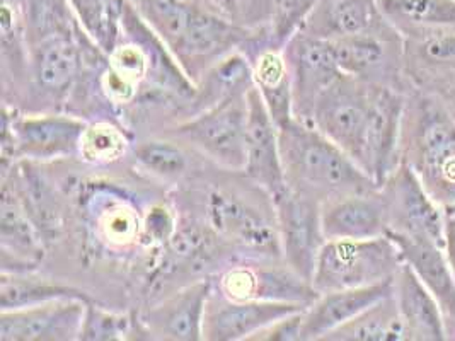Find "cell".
I'll return each instance as SVG.
<instances>
[{
  "instance_id": "obj_1",
  "label": "cell",
  "mask_w": 455,
  "mask_h": 341,
  "mask_svg": "<svg viewBox=\"0 0 455 341\" xmlns=\"http://www.w3.org/2000/svg\"><path fill=\"white\" fill-rule=\"evenodd\" d=\"M132 4L195 85L212 65L239 50L256 31L235 21L219 0H137Z\"/></svg>"
},
{
  "instance_id": "obj_2",
  "label": "cell",
  "mask_w": 455,
  "mask_h": 341,
  "mask_svg": "<svg viewBox=\"0 0 455 341\" xmlns=\"http://www.w3.org/2000/svg\"><path fill=\"white\" fill-rule=\"evenodd\" d=\"M278 135L287 186L321 205L348 193L379 186L345 150L312 123L291 118L278 127Z\"/></svg>"
},
{
  "instance_id": "obj_3",
  "label": "cell",
  "mask_w": 455,
  "mask_h": 341,
  "mask_svg": "<svg viewBox=\"0 0 455 341\" xmlns=\"http://www.w3.org/2000/svg\"><path fill=\"white\" fill-rule=\"evenodd\" d=\"M406 164L438 205L455 207V120L432 94L410 91L401 130Z\"/></svg>"
},
{
  "instance_id": "obj_4",
  "label": "cell",
  "mask_w": 455,
  "mask_h": 341,
  "mask_svg": "<svg viewBox=\"0 0 455 341\" xmlns=\"http://www.w3.org/2000/svg\"><path fill=\"white\" fill-rule=\"evenodd\" d=\"M89 122L83 116L38 111L22 113L4 105L2 116V164L53 163L81 157Z\"/></svg>"
},
{
  "instance_id": "obj_5",
  "label": "cell",
  "mask_w": 455,
  "mask_h": 341,
  "mask_svg": "<svg viewBox=\"0 0 455 341\" xmlns=\"http://www.w3.org/2000/svg\"><path fill=\"white\" fill-rule=\"evenodd\" d=\"M403 258L389 235L372 239H326L312 274L317 294L371 287L393 280Z\"/></svg>"
},
{
  "instance_id": "obj_6",
  "label": "cell",
  "mask_w": 455,
  "mask_h": 341,
  "mask_svg": "<svg viewBox=\"0 0 455 341\" xmlns=\"http://www.w3.org/2000/svg\"><path fill=\"white\" fill-rule=\"evenodd\" d=\"M375 84L339 75L319 98L311 123L365 170L373 120ZM367 172V170H365Z\"/></svg>"
},
{
  "instance_id": "obj_7",
  "label": "cell",
  "mask_w": 455,
  "mask_h": 341,
  "mask_svg": "<svg viewBox=\"0 0 455 341\" xmlns=\"http://www.w3.org/2000/svg\"><path fill=\"white\" fill-rule=\"evenodd\" d=\"M248 92L234 94L188 116L185 122L171 130L169 135L187 142L217 166L232 172H243L246 164Z\"/></svg>"
},
{
  "instance_id": "obj_8",
  "label": "cell",
  "mask_w": 455,
  "mask_h": 341,
  "mask_svg": "<svg viewBox=\"0 0 455 341\" xmlns=\"http://www.w3.org/2000/svg\"><path fill=\"white\" fill-rule=\"evenodd\" d=\"M91 40L83 29L59 33L29 43L26 92L43 103V111H55L68 101L84 74L83 48ZM92 43V42H91Z\"/></svg>"
},
{
  "instance_id": "obj_9",
  "label": "cell",
  "mask_w": 455,
  "mask_h": 341,
  "mask_svg": "<svg viewBox=\"0 0 455 341\" xmlns=\"http://www.w3.org/2000/svg\"><path fill=\"white\" fill-rule=\"evenodd\" d=\"M331 43L345 75L404 94L411 91L404 74V38L386 20L369 31Z\"/></svg>"
},
{
  "instance_id": "obj_10",
  "label": "cell",
  "mask_w": 455,
  "mask_h": 341,
  "mask_svg": "<svg viewBox=\"0 0 455 341\" xmlns=\"http://www.w3.org/2000/svg\"><path fill=\"white\" fill-rule=\"evenodd\" d=\"M271 202L282 261L297 275L312 283L317 256L326 242L321 222V203L289 186L271 196Z\"/></svg>"
},
{
  "instance_id": "obj_11",
  "label": "cell",
  "mask_w": 455,
  "mask_h": 341,
  "mask_svg": "<svg viewBox=\"0 0 455 341\" xmlns=\"http://www.w3.org/2000/svg\"><path fill=\"white\" fill-rule=\"evenodd\" d=\"M393 234L445 244V209L438 205L406 164H399L380 185Z\"/></svg>"
},
{
  "instance_id": "obj_12",
  "label": "cell",
  "mask_w": 455,
  "mask_h": 341,
  "mask_svg": "<svg viewBox=\"0 0 455 341\" xmlns=\"http://www.w3.org/2000/svg\"><path fill=\"white\" fill-rule=\"evenodd\" d=\"M207 218L210 229L232 246L254 255L282 258L275 209L263 212L237 193L213 190L208 193Z\"/></svg>"
},
{
  "instance_id": "obj_13",
  "label": "cell",
  "mask_w": 455,
  "mask_h": 341,
  "mask_svg": "<svg viewBox=\"0 0 455 341\" xmlns=\"http://www.w3.org/2000/svg\"><path fill=\"white\" fill-rule=\"evenodd\" d=\"M283 57L289 67L293 118L311 123L315 103L343 75L332 43L300 29L285 43Z\"/></svg>"
},
{
  "instance_id": "obj_14",
  "label": "cell",
  "mask_w": 455,
  "mask_h": 341,
  "mask_svg": "<svg viewBox=\"0 0 455 341\" xmlns=\"http://www.w3.org/2000/svg\"><path fill=\"white\" fill-rule=\"evenodd\" d=\"M212 282L219 294L234 300H275L311 305L319 296L311 282L297 275L285 263L283 266L251 261L232 263Z\"/></svg>"
},
{
  "instance_id": "obj_15",
  "label": "cell",
  "mask_w": 455,
  "mask_h": 341,
  "mask_svg": "<svg viewBox=\"0 0 455 341\" xmlns=\"http://www.w3.org/2000/svg\"><path fill=\"white\" fill-rule=\"evenodd\" d=\"M212 289V277L200 278L154 300L139 316L147 340H205V314Z\"/></svg>"
},
{
  "instance_id": "obj_16",
  "label": "cell",
  "mask_w": 455,
  "mask_h": 341,
  "mask_svg": "<svg viewBox=\"0 0 455 341\" xmlns=\"http://www.w3.org/2000/svg\"><path fill=\"white\" fill-rule=\"evenodd\" d=\"M309 305L275 300H234L212 289L205 314V340L251 341L271 324Z\"/></svg>"
},
{
  "instance_id": "obj_17",
  "label": "cell",
  "mask_w": 455,
  "mask_h": 341,
  "mask_svg": "<svg viewBox=\"0 0 455 341\" xmlns=\"http://www.w3.org/2000/svg\"><path fill=\"white\" fill-rule=\"evenodd\" d=\"M85 302L83 298H60L0 311V341H79Z\"/></svg>"
},
{
  "instance_id": "obj_18",
  "label": "cell",
  "mask_w": 455,
  "mask_h": 341,
  "mask_svg": "<svg viewBox=\"0 0 455 341\" xmlns=\"http://www.w3.org/2000/svg\"><path fill=\"white\" fill-rule=\"evenodd\" d=\"M404 74L411 91L438 99L455 91V28L404 38Z\"/></svg>"
},
{
  "instance_id": "obj_19",
  "label": "cell",
  "mask_w": 455,
  "mask_h": 341,
  "mask_svg": "<svg viewBox=\"0 0 455 341\" xmlns=\"http://www.w3.org/2000/svg\"><path fill=\"white\" fill-rule=\"evenodd\" d=\"M249 181L269 198L287 186L280 152V135L259 91L252 85L248 92L246 164Z\"/></svg>"
},
{
  "instance_id": "obj_20",
  "label": "cell",
  "mask_w": 455,
  "mask_h": 341,
  "mask_svg": "<svg viewBox=\"0 0 455 341\" xmlns=\"http://www.w3.org/2000/svg\"><path fill=\"white\" fill-rule=\"evenodd\" d=\"M2 272H36L46 241L7 179L0 192Z\"/></svg>"
},
{
  "instance_id": "obj_21",
  "label": "cell",
  "mask_w": 455,
  "mask_h": 341,
  "mask_svg": "<svg viewBox=\"0 0 455 341\" xmlns=\"http://www.w3.org/2000/svg\"><path fill=\"white\" fill-rule=\"evenodd\" d=\"M326 239H372L387 234V205L380 186L348 193L321 205Z\"/></svg>"
},
{
  "instance_id": "obj_22",
  "label": "cell",
  "mask_w": 455,
  "mask_h": 341,
  "mask_svg": "<svg viewBox=\"0 0 455 341\" xmlns=\"http://www.w3.org/2000/svg\"><path fill=\"white\" fill-rule=\"evenodd\" d=\"M239 50L249 59L254 87L259 91L276 127L285 125L293 118V107L283 48L271 43L265 29H256Z\"/></svg>"
},
{
  "instance_id": "obj_23",
  "label": "cell",
  "mask_w": 455,
  "mask_h": 341,
  "mask_svg": "<svg viewBox=\"0 0 455 341\" xmlns=\"http://www.w3.org/2000/svg\"><path fill=\"white\" fill-rule=\"evenodd\" d=\"M394 292V278L360 289L319 294L302 314V341L324 340L334 329Z\"/></svg>"
},
{
  "instance_id": "obj_24",
  "label": "cell",
  "mask_w": 455,
  "mask_h": 341,
  "mask_svg": "<svg viewBox=\"0 0 455 341\" xmlns=\"http://www.w3.org/2000/svg\"><path fill=\"white\" fill-rule=\"evenodd\" d=\"M406 265L425 283L436 298L443 321L447 340H455V275L442 246L427 241H414L404 235L387 233Z\"/></svg>"
},
{
  "instance_id": "obj_25",
  "label": "cell",
  "mask_w": 455,
  "mask_h": 341,
  "mask_svg": "<svg viewBox=\"0 0 455 341\" xmlns=\"http://www.w3.org/2000/svg\"><path fill=\"white\" fill-rule=\"evenodd\" d=\"M394 298L408 341H445V321L434 294L403 261L394 277Z\"/></svg>"
},
{
  "instance_id": "obj_26",
  "label": "cell",
  "mask_w": 455,
  "mask_h": 341,
  "mask_svg": "<svg viewBox=\"0 0 455 341\" xmlns=\"http://www.w3.org/2000/svg\"><path fill=\"white\" fill-rule=\"evenodd\" d=\"M382 21L377 0H319L302 29L334 42L369 31Z\"/></svg>"
},
{
  "instance_id": "obj_27",
  "label": "cell",
  "mask_w": 455,
  "mask_h": 341,
  "mask_svg": "<svg viewBox=\"0 0 455 341\" xmlns=\"http://www.w3.org/2000/svg\"><path fill=\"white\" fill-rule=\"evenodd\" d=\"M254 85L249 59L235 50L212 65L198 79L196 91L188 107V116L213 107L234 94L248 92Z\"/></svg>"
},
{
  "instance_id": "obj_28",
  "label": "cell",
  "mask_w": 455,
  "mask_h": 341,
  "mask_svg": "<svg viewBox=\"0 0 455 341\" xmlns=\"http://www.w3.org/2000/svg\"><path fill=\"white\" fill-rule=\"evenodd\" d=\"M377 5L403 38L455 28V0H377Z\"/></svg>"
},
{
  "instance_id": "obj_29",
  "label": "cell",
  "mask_w": 455,
  "mask_h": 341,
  "mask_svg": "<svg viewBox=\"0 0 455 341\" xmlns=\"http://www.w3.org/2000/svg\"><path fill=\"white\" fill-rule=\"evenodd\" d=\"M60 298L92 300L76 287L38 277L35 275V272H2L0 311H14Z\"/></svg>"
},
{
  "instance_id": "obj_30",
  "label": "cell",
  "mask_w": 455,
  "mask_h": 341,
  "mask_svg": "<svg viewBox=\"0 0 455 341\" xmlns=\"http://www.w3.org/2000/svg\"><path fill=\"white\" fill-rule=\"evenodd\" d=\"M85 36L109 57L124 36L128 0H67Z\"/></svg>"
},
{
  "instance_id": "obj_31",
  "label": "cell",
  "mask_w": 455,
  "mask_h": 341,
  "mask_svg": "<svg viewBox=\"0 0 455 341\" xmlns=\"http://www.w3.org/2000/svg\"><path fill=\"white\" fill-rule=\"evenodd\" d=\"M323 341H408L394 292L334 329Z\"/></svg>"
},
{
  "instance_id": "obj_32",
  "label": "cell",
  "mask_w": 455,
  "mask_h": 341,
  "mask_svg": "<svg viewBox=\"0 0 455 341\" xmlns=\"http://www.w3.org/2000/svg\"><path fill=\"white\" fill-rule=\"evenodd\" d=\"M145 338L142 324L126 314L108 311L94 300L85 302L79 341H124Z\"/></svg>"
},
{
  "instance_id": "obj_33",
  "label": "cell",
  "mask_w": 455,
  "mask_h": 341,
  "mask_svg": "<svg viewBox=\"0 0 455 341\" xmlns=\"http://www.w3.org/2000/svg\"><path fill=\"white\" fill-rule=\"evenodd\" d=\"M133 157L148 174L164 181H178L189 170L188 154L174 140L148 139L135 146Z\"/></svg>"
},
{
  "instance_id": "obj_34",
  "label": "cell",
  "mask_w": 455,
  "mask_h": 341,
  "mask_svg": "<svg viewBox=\"0 0 455 341\" xmlns=\"http://www.w3.org/2000/svg\"><path fill=\"white\" fill-rule=\"evenodd\" d=\"M126 150L124 135L109 122H98L89 125L84 135L81 157L91 163H109L118 159Z\"/></svg>"
},
{
  "instance_id": "obj_35",
  "label": "cell",
  "mask_w": 455,
  "mask_h": 341,
  "mask_svg": "<svg viewBox=\"0 0 455 341\" xmlns=\"http://www.w3.org/2000/svg\"><path fill=\"white\" fill-rule=\"evenodd\" d=\"M304 311L271 324L267 329L258 333L251 341H302V314H304Z\"/></svg>"
},
{
  "instance_id": "obj_36",
  "label": "cell",
  "mask_w": 455,
  "mask_h": 341,
  "mask_svg": "<svg viewBox=\"0 0 455 341\" xmlns=\"http://www.w3.org/2000/svg\"><path fill=\"white\" fill-rule=\"evenodd\" d=\"M145 229L152 241L164 242V244L176 233L174 218L171 217V213L166 209H152L148 218H147Z\"/></svg>"
},
{
  "instance_id": "obj_37",
  "label": "cell",
  "mask_w": 455,
  "mask_h": 341,
  "mask_svg": "<svg viewBox=\"0 0 455 341\" xmlns=\"http://www.w3.org/2000/svg\"><path fill=\"white\" fill-rule=\"evenodd\" d=\"M443 251L455 275V210L445 209V244Z\"/></svg>"
},
{
  "instance_id": "obj_38",
  "label": "cell",
  "mask_w": 455,
  "mask_h": 341,
  "mask_svg": "<svg viewBox=\"0 0 455 341\" xmlns=\"http://www.w3.org/2000/svg\"><path fill=\"white\" fill-rule=\"evenodd\" d=\"M440 101L445 105V107L449 109V113L452 115V118L455 120V91L449 92L447 96H443Z\"/></svg>"
},
{
  "instance_id": "obj_39",
  "label": "cell",
  "mask_w": 455,
  "mask_h": 341,
  "mask_svg": "<svg viewBox=\"0 0 455 341\" xmlns=\"http://www.w3.org/2000/svg\"><path fill=\"white\" fill-rule=\"evenodd\" d=\"M130 2H137V0H130Z\"/></svg>"
}]
</instances>
